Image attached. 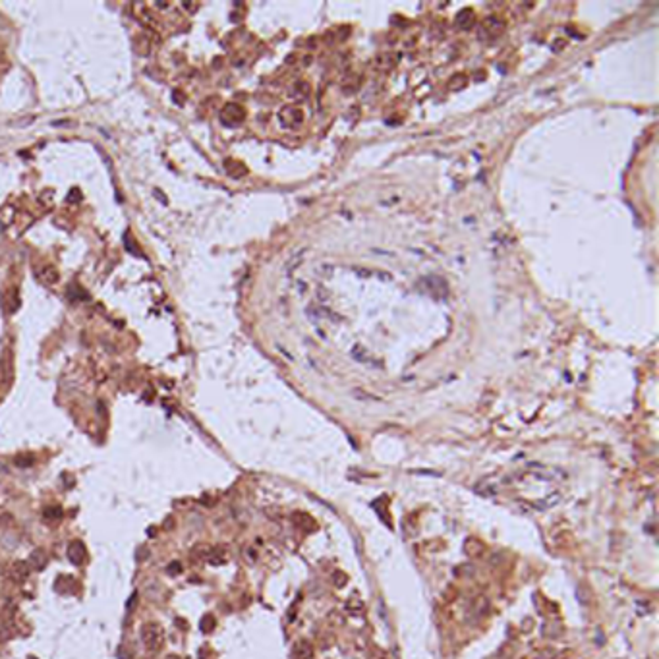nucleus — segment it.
<instances>
[{"instance_id":"nucleus-1","label":"nucleus","mask_w":659,"mask_h":659,"mask_svg":"<svg viewBox=\"0 0 659 659\" xmlns=\"http://www.w3.org/2000/svg\"><path fill=\"white\" fill-rule=\"evenodd\" d=\"M139 638L149 652H157L164 642V630L158 623H145L139 630Z\"/></svg>"},{"instance_id":"nucleus-2","label":"nucleus","mask_w":659,"mask_h":659,"mask_svg":"<svg viewBox=\"0 0 659 659\" xmlns=\"http://www.w3.org/2000/svg\"><path fill=\"white\" fill-rule=\"evenodd\" d=\"M302 120H304V112L296 106H284L281 110V122L286 128H296L302 124Z\"/></svg>"},{"instance_id":"nucleus-3","label":"nucleus","mask_w":659,"mask_h":659,"mask_svg":"<svg viewBox=\"0 0 659 659\" xmlns=\"http://www.w3.org/2000/svg\"><path fill=\"white\" fill-rule=\"evenodd\" d=\"M244 120V108L238 105H226L222 110V122L228 126H236Z\"/></svg>"},{"instance_id":"nucleus-4","label":"nucleus","mask_w":659,"mask_h":659,"mask_svg":"<svg viewBox=\"0 0 659 659\" xmlns=\"http://www.w3.org/2000/svg\"><path fill=\"white\" fill-rule=\"evenodd\" d=\"M47 563H49V555H47V551H45V549H33L31 555H29V561H27L29 568H33V570H43V568L47 566Z\"/></svg>"},{"instance_id":"nucleus-5","label":"nucleus","mask_w":659,"mask_h":659,"mask_svg":"<svg viewBox=\"0 0 659 659\" xmlns=\"http://www.w3.org/2000/svg\"><path fill=\"white\" fill-rule=\"evenodd\" d=\"M85 547H83V543L81 541H74V543H70V547H68V559L74 563V565H81L83 563V559H85Z\"/></svg>"},{"instance_id":"nucleus-6","label":"nucleus","mask_w":659,"mask_h":659,"mask_svg":"<svg viewBox=\"0 0 659 659\" xmlns=\"http://www.w3.org/2000/svg\"><path fill=\"white\" fill-rule=\"evenodd\" d=\"M10 572H12V576H14L16 582H24V580H27L31 568L27 565V561H16L12 565V568H10Z\"/></svg>"},{"instance_id":"nucleus-7","label":"nucleus","mask_w":659,"mask_h":659,"mask_svg":"<svg viewBox=\"0 0 659 659\" xmlns=\"http://www.w3.org/2000/svg\"><path fill=\"white\" fill-rule=\"evenodd\" d=\"M472 24H474V12L470 8H464L462 12H458L456 16V26H460L462 29H468Z\"/></svg>"},{"instance_id":"nucleus-8","label":"nucleus","mask_w":659,"mask_h":659,"mask_svg":"<svg viewBox=\"0 0 659 659\" xmlns=\"http://www.w3.org/2000/svg\"><path fill=\"white\" fill-rule=\"evenodd\" d=\"M39 279H41L45 284H54L56 281H58V273H56L54 267H45V269H41Z\"/></svg>"},{"instance_id":"nucleus-9","label":"nucleus","mask_w":659,"mask_h":659,"mask_svg":"<svg viewBox=\"0 0 659 659\" xmlns=\"http://www.w3.org/2000/svg\"><path fill=\"white\" fill-rule=\"evenodd\" d=\"M296 654L300 656L302 659H310L312 658V646L308 644V642H304V644H298V648H296Z\"/></svg>"},{"instance_id":"nucleus-10","label":"nucleus","mask_w":659,"mask_h":659,"mask_svg":"<svg viewBox=\"0 0 659 659\" xmlns=\"http://www.w3.org/2000/svg\"><path fill=\"white\" fill-rule=\"evenodd\" d=\"M213 627H215V619H213L211 615H207V617L201 621V630H203V632H211Z\"/></svg>"},{"instance_id":"nucleus-11","label":"nucleus","mask_w":659,"mask_h":659,"mask_svg":"<svg viewBox=\"0 0 659 659\" xmlns=\"http://www.w3.org/2000/svg\"><path fill=\"white\" fill-rule=\"evenodd\" d=\"M485 27L487 29H501L502 27V22L501 20H497V18H489V20H485Z\"/></svg>"},{"instance_id":"nucleus-12","label":"nucleus","mask_w":659,"mask_h":659,"mask_svg":"<svg viewBox=\"0 0 659 659\" xmlns=\"http://www.w3.org/2000/svg\"><path fill=\"white\" fill-rule=\"evenodd\" d=\"M16 464L18 466H24V468H27V466H31L33 464V456H20V458H16Z\"/></svg>"},{"instance_id":"nucleus-13","label":"nucleus","mask_w":659,"mask_h":659,"mask_svg":"<svg viewBox=\"0 0 659 659\" xmlns=\"http://www.w3.org/2000/svg\"><path fill=\"white\" fill-rule=\"evenodd\" d=\"M180 568H182V566H180V563H174V565L168 566V572H174V574H176V572H180Z\"/></svg>"}]
</instances>
